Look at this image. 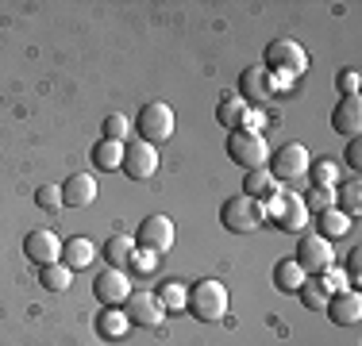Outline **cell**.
Segmentation results:
<instances>
[{"mask_svg": "<svg viewBox=\"0 0 362 346\" xmlns=\"http://www.w3.org/2000/svg\"><path fill=\"white\" fill-rule=\"evenodd\" d=\"M228 285L223 281H212V277H204V281H197L193 289H189V300L185 308L193 311L201 323H216V319L228 316Z\"/></svg>", "mask_w": 362, "mask_h": 346, "instance_id": "obj_1", "label": "cell"}, {"mask_svg": "<svg viewBox=\"0 0 362 346\" xmlns=\"http://www.w3.org/2000/svg\"><path fill=\"white\" fill-rule=\"evenodd\" d=\"M228 158L243 169H266L270 166V143L262 138V131H243V127H235V131L228 135Z\"/></svg>", "mask_w": 362, "mask_h": 346, "instance_id": "obj_2", "label": "cell"}, {"mask_svg": "<svg viewBox=\"0 0 362 346\" xmlns=\"http://www.w3.org/2000/svg\"><path fill=\"white\" fill-rule=\"evenodd\" d=\"M266 73H278V77H300L308 69V50L300 47L297 39H274L270 47H266Z\"/></svg>", "mask_w": 362, "mask_h": 346, "instance_id": "obj_3", "label": "cell"}, {"mask_svg": "<svg viewBox=\"0 0 362 346\" xmlns=\"http://www.w3.org/2000/svg\"><path fill=\"white\" fill-rule=\"evenodd\" d=\"M220 223L231 231V235H247V231H258V227L266 223L262 201H255V196H247V193L231 196V201H223V208H220Z\"/></svg>", "mask_w": 362, "mask_h": 346, "instance_id": "obj_4", "label": "cell"}, {"mask_svg": "<svg viewBox=\"0 0 362 346\" xmlns=\"http://www.w3.org/2000/svg\"><path fill=\"white\" fill-rule=\"evenodd\" d=\"M135 131H139L143 143L158 146L174 135V108L166 100H146L139 108V119H135Z\"/></svg>", "mask_w": 362, "mask_h": 346, "instance_id": "obj_5", "label": "cell"}, {"mask_svg": "<svg viewBox=\"0 0 362 346\" xmlns=\"http://www.w3.org/2000/svg\"><path fill=\"white\" fill-rule=\"evenodd\" d=\"M297 266H300L308 277H320L327 266H335L332 239L316 235V231H305V235H300V242H297Z\"/></svg>", "mask_w": 362, "mask_h": 346, "instance_id": "obj_6", "label": "cell"}, {"mask_svg": "<svg viewBox=\"0 0 362 346\" xmlns=\"http://www.w3.org/2000/svg\"><path fill=\"white\" fill-rule=\"evenodd\" d=\"M177 231H174V220L170 215H146L139 223V231H135V246L139 250H151V254H166L170 246H174Z\"/></svg>", "mask_w": 362, "mask_h": 346, "instance_id": "obj_7", "label": "cell"}, {"mask_svg": "<svg viewBox=\"0 0 362 346\" xmlns=\"http://www.w3.org/2000/svg\"><path fill=\"white\" fill-rule=\"evenodd\" d=\"M308 166H313V158H308V146L305 143H286L278 146V154L270 158V169L274 181H297V177H308Z\"/></svg>", "mask_w": 362, "mask_h": 346, "instance_id": "obj_8", "label": "cell"}, {"mask_svg": "<svg viewBox=\"0 0 362 346\" xmlns=\"http://www.w3.org/2000/svg\"><path fill=\"white\" fill-rule=\"evenodd\" d=\"M124 316L132 319V327H158L162 319H166V308H162L158 292L132 289V297L124 300Z\"/></svg>", "mask_w": 362, "mask_h": 346, "instance_id": "obj_9", "label": "cell"}, {"mask_svg": "<svg viewBox=\"0 0 362 346\" xmlns=\"http://www.w3.org/2000/svg\"><path fill=\"white\" fill-rule=\"evenodd\" d=\"M119 169H124L127 177H135V181L154 177V169H158V146L143 143V138H127L124 143V166Z\"/></svg>", "mask_w": 362, "mask_h": 346, "instance_id": "obj_10", "label": "cell"}, {"mask_svg": "<svg viewBox=\"0 0 362 346\" xmlns=\"http://www.w3.org/2000/svg\"><path fill=\"white\" fill-rule=\"evenodd\" d=\"M93 292H97V300L105 308H124V300L132 297V277L127 270H100L97 273V285H93Z\"/></svg>", "mask_w": 362, "mask_h": 346, "instance_id": "obj_11", "label": "cell"}, {"mask_svg": "<svg viewBox=\"0 0 362 346\" xmlns=\"http://www.w3.org/2000/svg\"><path fill=\"white\" fill-rule=\"evenodd\" d=\"M239 93H243V100H247V108H262V104H270L274 100V77L266 73L262 66H247L243 73H239Z\"/></svg>", "mask_w": 362, "mask_h": 346, "instance_id": "obj_12", "label": "cell"}, {"mask_svg": "<svg viewBox=\"0 0 362 346\" xmlns=\"http://www.w3.org/2000/svg\"><path fill=\"white\" fill-rule=\"evenodd\" d=\"M23 254L31 258L35 266H50V262H62V239L54 235V231H31L28 239H23Z\"/></svg>", "mask_w": 362, "mask_h": 346, "instance_id": "obj_13", "label": "cell"}, {"mask_svg": "<svg viewBox=\"0 0 362 346\" xmlns=\"http://www.w3.org/2000/svg\"><path fill=\"white\" fill-rule=\"evenodd\" d=\"M97 177L93 173H70V177L62 181V204L66 208H89L97 201Z\"/></svg>", "mask_w": 362, "mask_h": 346, "instance_id": "obj_14", "label": "cell"}, {"mask_svg": "<svg viewBox=\"0 0 362 346\" xmlns=\"http://www.w3.org/2000/svg\"><path fill=\"white\" fill-rule=\"evenodd\" d=\"M327 319L332 323H339V327H351V323H358L362 319V297H358V289H347V292H335V297H327Z\"/></svg>", "mask_w": 362, "mask_h": 346, "instance_id": "obj_15", "label": "cell"}, {"mask_svg": "<svg viewBox=\"0 0 362 346\" xmlns=\"http://www.w3.org/2000/svg\"><path fill=\"white\" fill-rule=\"evenodd\" d=\"M332 127L339 135L355 138L362 131V100L358 97H343L339 104H335V112H332Z\"/></svg>", "mask_w": 362, "mask_h": 346, "instance_id": "obj_16", "label": "cell"}, {"mask_svg": "<svg viewBox=\"0 0 362 346\" xmlns=\"http://www.w3.org/2000/svg\"><path fill=\"white\" fill-rule=\"evenodd\" d=\"M308 208H305V201H300V193H286V208H281V215H278V223L286 231H293V235H305L308 231Z\"/></svg>", "mask_w": 362, "mask_h": 346, "instance_id": "obj_17", "label": "cell"}, {"mask_svg": "<svg viewBox=\"0 0 362 346\" xmlns=\"http://www.w3.org/2000/svg\"><path fill=\"white\" fill-rule=\"evenodd\" d=\"M100 258L112 266V270H127L135 258V239L132 235H112L105 246H100Z\"/></svg>", "mask_w": 362, "mask_h": 346, "instance_id": "obj_18", "label": "cell"}, {"mask_svg": "<svg viewBox=\"0 0 362 346\" xmlns=\"http://www.w3.org/2000/svg\"><path fill=\"white\" fill-rule=\"evenodd\" d=\"M93 258H97V246H93V239H66L62 242V266H70V270H85V266H93Z\"/></svg>", "mask_w": 362, "mask_h": 346, "instance_id": "obj_19", "label": "cell"}, {"mask_svg": "<svg viewBox=\"0 0 362 346\" xmlns=\"http://www.w3.org/2000/svg\"><path fill=\"white\" fill-rule=\"evenodd\" d=\"M335 208H339L343 215H351V220L358 215V208H362V185H358V177H347V181H339V185H335Z\"/></svg>", "mask_w": 362, "mask_h": 346, "instance_id": "obj_20", "label": "cell"}, {"mask_svg": "<svg viewBox=\"0 0 362 346\" xmlns=\"http://www.w3.org/2000/svg\"><path fill=\"white\" fill-rule=\"evenodd\" d=\"M39 285L47 292H66L74 285V270L62 262H50V266H39Z\"/></svg>", "mask_w": 362, "mask_h": 346, "instance_id": "obj_21", "label": "cell"}, {"mask_svg": "<svg viewBox=\"0 0 362 346\" xmlns=\"http://www.w3.org/2000/svg\"><path fill=\"white\" fill-rule=\"evenodd\" d=\"M305 281H308V273L297 266V258H286V262L274 266V285H278V289L300 292V285H305Z\"/></svg>", "mask_w": 362, "mask_h": 346, "instance_id": "obj_22", "label": "cell"}, {"mask_svg": "<svg viewBox=\"0 0 362 346\" xmlns=\"http://www.w3.org/2000/svg\"><path fill=\"white\" fill-rule=\"evenodd\" d=\"M97 331L105 335V339H124V335L132 331V319H127L119 308H105L97 316Z\"/></svg>", "mask_w": 362, "mask_h": 346, "instance_id": "obj_23", "label": "cell"}, {"mask_svg": "<svg viewBox=\"0 0 362 346\" xmlns=\"http://www.w3.org/2000/svg\"><path fill=\"white\" fill-rule=\"evenodd\" d=\"M316 223H320V231L316 235H324V239H343L351 231V215H343L339 208H327V212L316 215Z\"/></svg>", "mask_w": 362, "mask_h": 346, "instance_id": "obj_24", "label": "cell"}, {"mask_svg": "<svg viewBox=\"0 0 362 346\" xmlns=\"http://www.w3.org/2000/svg\"><path fill=\"white\" fill-rule=\"evenodd\" d=\"M274 189H278V181H274L270 169H247V177H243V193H247V196H255V201H266Z\"/></svg>", "mask_w": 362, "mask_h": 346, "instance_id": "obj_25", "label": "cell"}, {"mask_svg": "<svg viewBox=\"0 0 362 346\" xmlns=\"http://www.w3.org/2000/svg\"><path fill=\"white\" fill-rule=\"evenodd\" d=\"M93 162H97L100 169H119V166H124V143L100 138V143L93 146Z\"/></svg>", "mask_w": 362, "mask_h": 346, "instance_id": "obj_26", "label": "cell"}, {"mask_svg": "<svg viewBox=\"0 0 362 346\" xmlns=\"http://www.w3.org/2000/svg\"><path fill=\"white\" fill-rule=\"evenodd\" d=\"M243 116H247V100L243 97H228V100H220V108H216V119L228 131H235L239 124H243Z\"/></svg>", "mask_w": 362, "mask_h": 346, "instance_id": "obj_27", "label": "cell"}, {"mask_svg": "<svg viewBox=\"0 0 362 346\" xmlns=\"http://www.w3.org/2000/svg\"><path fill=\"white\" fill-rule=\"evenodd\" d=\"M308 177H313L316 189H335L339 185V162H332V158L313 162V166H308Z\"/></svg>", "mask_w": 362, "mask_h": 346, "instance_id": "obj_28", "label": "cell"}, {"mask_svg": "<svg viewBox=\"0 0 362 346\" xmlns=\"http://www.w3.org/2000/svg\"><path fill=\"white\" fill-rule=\"evenodd\" d=\"M100 131H105V138H112V143H127L132 138V119L124 116V112H112V116H105V124H100Z\"/></svg>", "mask_w": 362, "mask_h": 346, "instance_id": "obj_29", "label": "cell"}, {"mask_svg": "<svg viewBox=\"0 0 362 346\" xmlns=\"http://www.w3.org/2000/svg\"><path fill=\"white\" fill-rule=\"evenodd\" d=\"M158 300H162V308L166 311H185V300H189V289L181 281H166L158 289Z\"/></svg>", "mask_w": 362, "mask_h": 346, "instance_id": "obj_30", "label": "cell"}, {"mask_svg": "<svg viewBox=\"0 0 362 346\" xmlns=\"http://www.w3.org/2000/svg\"><path fill=\"white\" fill-rule=\"evenodd\" d=\"M320 289L327 292V297H335V292H347V289H351L347 270H339V266H327V270L320 273Z\"/></svg>", "mask_w": 362, "mask_h": 346, "instance_id": "obj_31", "label": "cell"}, {"mask_svg": "<svg viewBox=\"0 0 362 346\" xmlns=\"http://www.w3.org/2000/svg\"><path fill=\"white\" fill-rule=\"evenodd\" d=\"M300 201H305L308 215H320V212H327V208H335V189H316L313 185V193L300 196Z\"/></svg>", "mask_w": 362, "mask_h": 346, "instance_id": "obj_32", "label": "cell"}, {"mask_svg": "<svg viewBox=\"0 0 362 346\" xmlns=\"http://www.w3.org/2000/svg\"><path fill=\"white\" fill-rule=\"evenodd\" d=\"M300 300H305V308H313V311L327 308V292L320 289V281H305V285H300Z\"/></svg>", "mask_w": 362, "mask_h": 346, "instance_id": "obj_33", "label": "cell"}, {"mask_svg": "<svg viewBox=\"0 0 362 346\" xmlns=\"http://www.w3.org/2000/svg\"><path fill=\"white\" fill-rule=\"evenodd\" d=\"M35 204L42 212H58V208H62V185H42L35 193Z\"/></svg>", "mask_w": 362, "mask_h": 346, "instance_id": "obj_34", "label": "cell"}, {"mask_svg": "<svg viewBox=\"0 0 362 346\" xmlns=\"http://www.w3.org/2000/svg\"><path fill=\"white\" fill-rule=\"evenodd\" d=\"M335 85H339V93H343V97H358L362 73H358V69H343V73L335 77Z\"/></svg>", "mask_w": 362, "mask_h": 346, "instance_id": "obj_35", "label": "cell"}, {"mask_svg": "<svg viewBox=\"0 0 362 346\" xmlns=\"http://www.w3.org/2000/svg\"><path fill=\"white\" fill-rule=\"evenodd\" d=\"M343 162H347L351 169H362V146H358V135L351 138V146H347V154H343Z\"/></svg>", "mask_w": 362, "mask_h": 346, "instance_id": "obj_36", "label": "cell"}, {"mask_svg": "<svg viewBox=\"0 0 362 346\" xmlns=\"http://www.w3.org/2000/svg\"><path fill=\"white\" fill-rule=\"evenodd\" d=\"M132 266H139V270H154V266H158V254H151V250H135Z\"/></svg>", "mask_w": 362, "mask_h": 346, "instance_id": "obj_37", "label": "cell"}, {"mask_svg": "<svg viewBox=\"0 0 362 346\" xmlns=\"http://www.w3.org/2000/svg\"><path fill=\"white\" fill-rule=\"evenodd\" d=\"M362 250H351V258H347V277H351V285H358V262H362Z\"/></svg>", "mask_w": 362, "mask_h": 346, "instance_id": "obj_38", "label": "cell"}]
</instances>
